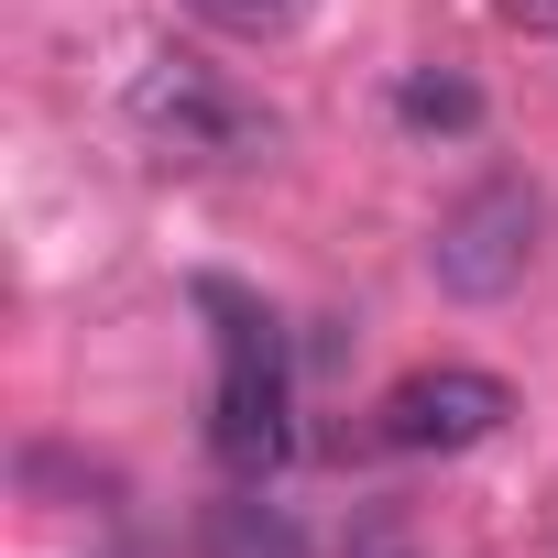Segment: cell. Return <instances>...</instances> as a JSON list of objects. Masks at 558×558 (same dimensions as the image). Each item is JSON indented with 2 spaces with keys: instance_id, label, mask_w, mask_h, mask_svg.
Instances as JSON below:
<instances>
[{
  "instance_id": "6da1fadb",
  "label": "cell",
  "mask_w": 558,
  "mask_h": 558,
  "mask_svg": "<svg viewBox=\"0 0 558 558\" xmlns=\"http://www.w3.org/2000/svg\"><path fill=\"white\" fill-rule=\"evenodd\" d=\"M197 307L219 318V395H208V449L230 482L286 471L296 427H286V351H274V318L230 286V274H197Z\"/></svg>"
},
{
  "instance_id": "7a4b0ae2",
  "label": "cell",
  "mask_w": 558,
  "mask_h": 558,
  "mask_svg": "<svg viewBox=\"0 0 558 558\" xmlns=\"http://www.w3.org/2000/svg\"><path fill=\"white\" fill-rule=\"evenodd\" d=\"M121 121L165 154V165H263L274 143H286V121H274L263 99H241L219 66L197 56H143L121 77Z\"/></svg>"
},
{
  "instance_id": "3957f363",
  "label": "cell",
  "mask_w": 558,
  "mask_h": 558,
  "mask_svg": "<svg viewBox=\"0 0 558 558\" xmlns=\"http://www.w3.org/2000/svg\"><path fill=\"white\" fill-rule=\"evenodd\" d=\"M536 252H547V197L514 186V175L471 186L427 230V274H438V296H460V307H504L525 274H536Z\"/></svg>"
},
{
  "instance_id": "277c9868",
  "label": "cell",
  "mask_w": 558,
  "mask_h": 558,
  "mask_svg": "<svg viewBox=\"0 0 558 558\" xmlns=\"http://www.w3.org/2000/svg\"><path fill=\"white\" fill-rule=\"evenodd\" d=\"M504 416H514V384H504V373H482V362H427V373H405V384L373 405V438H384L395 460H449V449H482Z\"/></svg>"
},
{
  "instance_id": "5b68a950",
  "label": "cell",
  "mask_w": 558,
  "mask_h": 558,
  "mask_svg": "<svg viewBox=\"0 0 558 558\" xmlns=\"http://www.w3.org/2000/svg\"><path fill=\"white\" fill-rule=\"evenodd\" d=\"M395 121L427 132V143H460V132H482V88L460 66H405L395 77Z\"/></svg>"
},
{
  "instance_id": "8992f818",
  "label": "cell",
  "mask_w": 558,
  "mask_h": 558,
  "mask_svg": "<svg viewBox=\"0 0 558 558\" xmlns=\"http://www.w3.org/2000/svg\"><path fill=\"white\" fill-rule=\"evenodd\" d=\"M186 12H197L208 34H230V45H286V34L307 23V0H186Z\"/></svg>"
},
{
  "instance_id": "52a82bcc",
  "label": "cell",
  "mask_w": 558,
  "mask_h": 558,
  "mask_svg": "<svg viewBox=\"0 0 558 558\" xmlns=\"http://www.w3.org/2000/svg\"><path fill=\"white\" fill-rule=\"evenodd\" d=\"M493 12H504L514 34H536V45H558V0H493Z\"/></svg>"
},
{
  "instance_id": "ba28073f",
  "label": "cell",
  "mask_w": 558,
  "mask_h": 558,
  "mask_svg": "<svg viewBox=\"0 0 558 558\" xmlns=\"http://www.w3.org/2000/svg\"><path fill=\"white\" fill-rule=\"evenodd\" d=\"M351 558H416V547H405L395 525H362V536H351Z\"/></svg>"
}]
</instances>
